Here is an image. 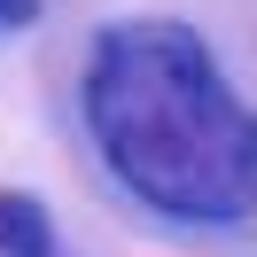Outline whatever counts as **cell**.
Returning <instances> with one entry per match:
<instances>
[{
  "mask_svg": "<svg viewBox=\"0 0 257 257\" xmlns=\"http://www.w3.org/2000/svg\"><path fill=\"white\" fill-rule=\"evenodd\" d=\"M32 39L86 195L148 241H257V0H39Z\"/></svg>",
  "mask_w": 257,
  "mask_h": 257,
  "instance_id": "1",
  "label": "cell"
},
{
  "mask_svg": "<svg viewBox=\"0 0 257 257\" xmlns=\"http://www.w3.org/2000/svg\"><path fill=\"white\" fill-rule=\"evenodd\" d=\"M0 257H55V218L24 187H0Z\"/></svg>",
  "mask_w": 257,
  "mask_h": 257,
  "instance_id": "2",
  "label": "cell"
},
{
  "mask_svg": "<svg viewBox=\"0 0 257 257\" xmlns=\"http://www.w3.org/2000/svg\"><path fill=\"white\" fill-rule=\"evenodd\" d=\"M32 16H39V0H0V39H8V32H32Z\"/></svg>",
  "mask_w": 257,
  "mask_h": 257,
  "instance_id": "3",
  "label": "cell"
}]
</instances>
